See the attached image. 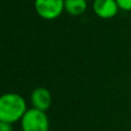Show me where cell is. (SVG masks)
<instances>
[{
    "label": "cell",
    "mask_w": 131,
    "mask_h": 131,
    "mask_svg": "<svg viewBox=\"0 0 131 131\" xmlns=\"http://www.w3.org/2000/svg\"><path fill=\"white\" fill-rule=\"evenodd\" d=\"M27 111L24 98L18 93H5L0 98V122L13 124L22 120Z\"/></svg>",
    "instance_id": "obj_1"
},
{
    "label": "cell",
    "mask_w": 131,
    "mask_h": 131,
    "mask_svg": "<svg viewBox=\"0 0 131 131\" xmlns=\"http://www.w3.org/2000/svg\"><path fill=\"white\" fill-rule=\"evenodd\" d=\"M22 131H48L50 120L46 112L36 108H30L27 111L21 120Z\"/></svg>",
    "instance_id": "obj_2"
},
{
    "label": "cell",
    "mask_w": 131,
    "mask_h": 131,
    "mask_svg": "<svg viewBox=\"0 0 131 131\" xmlns=\"http://www.w3.org/2000/svg\"><path fill=\"white\" fill-rule=\"evenodd\" d=\"M35 9L43 20H57L64 10V0H35Z\"/></svg>",
    "instance_id": "obj_3"
},
{
    "label": "cell",
    "mask_w": 131,
    "mask_h": 131,
    "mask_svg": "<svg viewBox=\"0 0 131 131\" xmlns=\"http://www.w3.org/2000/svg\"><path fill=\"white\" fill-rule=\"evenodd\" d=\"M92 8L95 15L102 20H111L115 17L120 10L116 0H94Z\"/></svg>",
    "instance_id": "obj_4"
},
{
    "label": "cell",
    "mask_w": 131,
    "mask_h": 131,
    "mask_svg": "<svg viewBox=\"0 0 131 131\" xmlns=\"http://www.w3.org/2000/svg\"><path fill=\"white\" fill-rule=\"evenodd\" d=\"M31 104L32 108L39 109V111L46 112L51 107L52 104V95L51 92L46 88H37L31 93Z\"/></svg>",
    "instance_id": "obj_5"
},
{
    "label": "cell",
    "mask_w": 131,
    "mask_h": 131,
    "mask_svg": "<svg viewBox=\"0 0 131 131\" xmlns=\"http://www.w3.org/2000/svg\"><path fill=\"white\" fill-rule=\"evenodd\" d=\"M88 9L86 0H64V10L71 16H79Z\"/></svg>",
    "instance_id": "obj_6"
},
{
    "label": "cell",
    "mask_w": 131,
    "mask_h": 131,
    "mask_svg": "<svg viewBox=\"0 0 131 131\" xmlns=\"http://www.w3.org/2000/svg\"><path fill=\"white\" fill-rule=\"evenodd\" d=\"M121 10L131 12V0H116Z\"/></svg>",
    "instance_id": "obj_7"
},
{
    "label": "cell",
    "mask_w": 131,
    "mask_h": 131,
    "mask_svg": "<svg viewBox=\"0 0 131 131\" xmlns=\"http://www.w3.org/2000/svg\"><path fill=\"white\" fill-rule=\"evenodd\" d=\"M0 131H14L12 124L6 122H0Z\"/></svg>",
    "instance_id": "obj_8"
}]
</instances>
